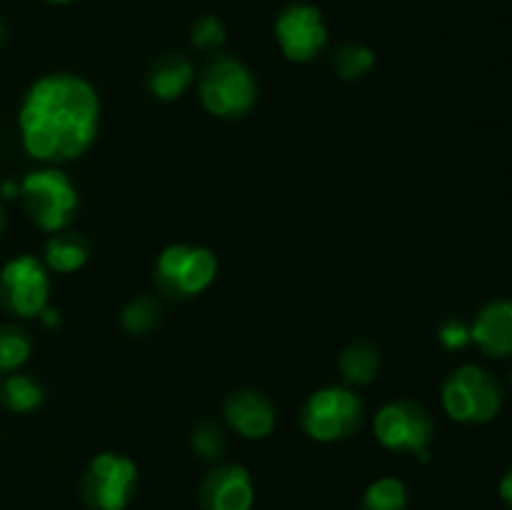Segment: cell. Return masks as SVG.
<instances>
[{
    "label": "cell",
    "mask_w": 512,
    "mask_h": 510,
    "mask_svg": "<svg viewBox=\"0 0 512 510\" xmlns=\"http://www.w3.org/2000/svg\"><path fill=\"white\" fill-rule=\"evenodd\" d=\"M98 123V93L73 73H50L35 80L18 113L23 148L43 163L80 158L93 145Z\"/></svg>",
    "instance_id": "6da1fadb"
},
{
    "label": "cell",
    "mask_w": 512,
    "mask_h": 510,
    "mask_svg": "<svg viewBox=\"0 0 512 510\" xmlns=\"http://www.w3.org/2000/svg\"><path fill=\"white\" fill-rule=\"evenodd\" d=\"M503 400V383L475 363L455 368L443 383V408L455 423H490Z\"/></svg>",
    "instance_id": "7a4b0ae2"
},
{
    "label": "cell",
    "mask_w": 512,
    "mask_h": 510,
    "mask_svg": "<svg viewBox=\"0 0 512 510\" xmlns=\"http://www.w3.org/2000/svg\"><path fill=\"white\" fill-rule=\"evenodd\" d=\"M20 198L28 218L45 233H60L78 213V190L58 168L30 170L20 183Z\"/></svg>",
    "instance_id": "3957f363"
},
{
    "label": "cell",
    "mask_w": 512,
    "mask_h": 510,
    "mask_svg": "<svg viewBox=\"0 0 512 510\" xmlns=\"http://www.w3.org/2000/svg\"><path fill=\"white\" fill-rule=\"evenodd\" d=\"M200 100L218 118H243L258 103V83L243 60L218 55L200 75Z\"/></svg>",
    "instance_id": "277c9868"
},
{
    "label": "cell",
    "mask_w": 512,
    "mask_h": 510,
    "mask_svg": "<svg viewBox=\"0 0 512 510\" xmlns=\"http://www.w3.org/2000/svg\"><path fill=\"white\" fill-rule=\"evenodd\" d=\"M375 438L393 453L428 460L435 438V420L425 405L415 400H393L375 415Z\"/></svg>",
    "instance_id": "5b68a950"
},
{
    "label": "cell",
    "mask_w": 512,
    "mask_h": 510,
    "mask_svg": "<svg viewBox=\"0 0 512 510\" xmlns=\"http://www.w3.org/2000/svg\"><path fill=\"white\" fill-rule=\"evenodd\" d=\"M363 420V403L358 395L343 385L320 388L305 400L300 423L303 430L318 443H335L360 428Z\"/></svg>",
    "instance_id": "8992f818"
},
{
    "label": "cell",
    "mask_w": 512,
    "mask_h": 510,
    "mask_svg": "<svg viewBox=\"0 0 512 510\" xmlns=\"http://www.w3.org/2000/svg\"><path fill=\"white\" fill-rule=\"evenodd\" d=\"M218 275V258L203 245L175 243L158 255L155 283L165 295L190 298L210 288Z\"/></svg>",
    "instance_id": "52a82bcc"
},
{
    "label": "cell",
    "mask_w": 512,
    "mask_h": 510,
    "mask_svg": "<svg viewBox=\"0 0 512 510\" xmlns=\"http://www.w3.org/2000/svg\"><path fill=\"white\" fill-rule=\"evenodd\" d=\"M138 490V465L120 453H100L85 468L80 493L90 510H125Z\"/></svg>",
    "instance_id": "ba28073f"
},
{
    "label": "cell",
    "mask_w": 512,
    "mask_h": 510,
    "mask_svg": "<svg viewBox=\"0 0 512 510\" xmlns=\"http://www.w3.org/2000/svg\"><path fill=\"white\" fill-rule=\"evenodd\" d=\"M50 275L35 255H18L0 270V305L18 318H40L48 308Z\"/></svg>",
    "instance_id": "9c48e42d"
},
{
    "label": "cell",
    "mask_w": 512,
    "mask_h": 510,
    "mask_svg": "<svg viewBox=\"0 0 512 510\" xmlns=\"http://www.w3.org/2000/svg\"><path fill=\"white\" fill-rule=\"evenodd\" d=\"M275 40L290 63H308L328 45V25L315 5L290 3L275 18Z\"/></svg>",
    "instance_id": "30bf717a"
},
{
    "label": "cell",
    "mask_w": 512,
    "mask_h": 510,
    "mask_svg": "<svg viewBox=\"0 0 512 510\" xmlns=\"http://www.w3.org/2000/svg\"><path fill=\"white\" fill-rule=\"evenodd\" d=\"M255 488L248 468L225 463L210 470L200 483L203 510H253Z\"/></svg>",
    "instance_id": "8fae6325"
},
{
    "label": "cell",
    "mask_w": 512,
    "mask_h": 510,
    "mask_svg": "<svg viewBox=\"0 0 512 510\" xmlns=\"http://www.w3.org/2000/svg\"><path fill=\"white\" fill-rule=\"evenodd\" d=\"M223 415L228 420L230 428L240 433L248 440L268 438L275 428V405L270 403L268 395L258 393V390H235L225 398Z\"/></svg>",
    "instance_id": "7c38bea8"
},
{
    "label": "cell",
    "mask_w": 512,
    "mask_h": 510,
    "mask_svg": "<svg viewBox=\"0 0 512 510\" xmlns=\"http://www.w3.org/2000/svg\"><path fill=\"white\" fill-rule=\"evenodd\" d=\"M470 340L490 358L512 355V300L498 298L478 310L470 325Z\"/></svg>",
    "instance_id": "4fadbf2b"
},
{
    "label": "cell",
    "mask_w": 512,
    "mask_h": 510,
    "mask_svg": "<svg viewBox=\"0 0 512 510\" xmlns=\"http://www.w3.org/2000/svg\"><path fill=\"white\" fill-rule=\"evenodd\" d=\"M195 70L185 55L170 53L155 60L148 73V90L158 100H178L193 85Z\"/></svg>",
    "instance_id": "5bb4252c"
},
{
    "label": "cell",
    "mask_w": 512,
    "mask_h": 510,
    "mask_svg": "<svg viewBox=\"0 0 512 510\" xmlns=\"http://www.w3.org/2000/svg\"><path fill=\"white\" fill-rule=\"evenodd\" d=\"M90 240L83 233H68L60 230L53 233L45 243V268L55 270V273H75L83 268L90 258Z\"/></svg>",
    "instance_id": "9a60e30c"
},
{
    "label": "cell",
    "mask_w": 512,
    "mask_h": 510,
    "mask_svg": "<svg viewBox=\"0 0 512 510\" xmlns=\"http://www.w3.org/2000/svg\"><path fill=\"white\" fill-rule=\"evenodd\" d=\"M340 373L348 385H370L380 373V348L368 338L353 340L340 355Z\"/></svg>",
    "instance_id": "2e32d148"
},
{
    "label": "cell",
    "mask_w": 512,
    "mask_h": 510,
    "mask_svg": "<svg viewBox=\"0 0 512 510\" xmlns=\"http://www.w3.org/2000/svg\"><path fill=\"white\" fill-rule=\"evenodd\" d=\"M0 398H3L5 408L13 413H30V410L40 408L43 403V388L35 378L23 373H13L5 378L3 388H0Z\"/></svg>",
    "instance_id": "e0dca14e"
},
{
    "label": "cell",
    "mask_w": 512,
    "mask_h": 510,
    "mask_svg": "<svg viewBox=\"0 0 512 510\" xmlns=\"http://www.w3.org/2000/svg\"><path fill=\"white\" fill-rule=\"evenodd\" d=\"M408 508V488L398 478H378L368 485L360 510H405Z\"/></svg>",
    "instance_id": "ac0fdd59"
},
{
    "label": "cell",
    "mask_w": 512,
    "mask_h": 510,
    "mask_svg": "<svg viewBox=\"0 0 512 510\" xmlns=\"http://www.w3.org/2000/svg\"><path fill=\"white\" fill-rule=\"evenodd\" d=\"M333 65L343 80H358L375 68V53L363 43H343L333 53Z\"/></svg>",
    "instance_id": "d6986e66"
},
{
    "label": "cell",
    "mask_w": 512,
    "mask_h": 510,
    "mask_svg": "<svg viewBox=\"0 0 512 510\" xmlns=\"http://www.w3.org/2000/svg\"><path fill=\"white\" fill-rule=\"evenodd\" d=\"M30 350H33V343L25 330L3 325L0 328V373H15L30 358Z\"/></svg>",
    "instance_id": "ffe728a7"
},
{
    "label": "cell",
    "mask_w": 512,
    "mask_h": 510,
    "mask_svg": "<svg viewBox=\"0 0 512 510\" xmlns=\"http://www.w3.org/2000/svg\"><path fill=\"white\" fill-rule=\"evenodd\" d=\"M160 303L153 295H138L123 310V328L130 335H145L158 325Z\"/></svg>",
    "instance_id": "44dd1931"
},
{
    "label": "cell",
    "mask_w": 512,
    "mask_h": 510,
    "mask_svg": "<svg viewBox=\"0 0 512 510\" xmlns=\"http://www.w3.org/2000/svg\"><path fill=\"white\" fill-rule=\"evenodd\" d=\"M190 445H193V450L203 460H218L225 455L228 438H225L223 428L218 423H213V420H200L193 428V435H190Z\"/></svg>",
    "instance_id": "7402d4cb"
},
{
    "label": "cell",
    "mask_w": 512,
    "mask_h": 510,
    "mask_svg": "<svg viewBox=\"0 0 512 510\" xmlns=\"http://www.w3.org/2000/svg\"><path fill=\"white\" fill-rule=\"evenodd\" d=\"M225 38H228V33H225V25L218 15H200L193 28H190V43L198 50H205V53L223 48Z\"/></svg>",
    "instance_id": "603a6c76"
},
{
    "label": "cell",
    "mask_w": 512,
    "mask_h": 510,
    "mask_svg": "<svg viewBox=\"0 0 512 510\" xmlns=\"http://www.w3.org/2000/svg\"><path fill=\"white\" fill-rule=\"evenodd\" d=\"M438 338L440 343H443V348L448 350H460L468 343H473V340H470V325L463 323L460 318L445 320L438 330Z\"/></svg>",
    "instance_id": "cb8c5ba5"
},
{
    "label": "cell",
    "mask_w": 512,
    "mask_h": 510,
    "mask_svg": "<svg viewBox=\"0 0 512 510\" xmlns=\"http://www.w3.org/2000/svg\"><path fill=\"white\" fill-rule=\"evenodd\" d=\"M498 490H500V498H503V503L512 510V465L508 470H505L503 478H500Z\"/></svg>",
    "instance_id": "d4e9b609"
},
{
    "label": "cell",
    "mask_w": 512,
    "mask_h": 510,
    "mask_svg": "<svg viewBox=\"0 0 512 510\" xmlns=\"http://www.w3.org/2000/svg\"><path fill=\"white\" fill-rule=\"evenodd\" d=\"M40 318H43L45 325H58L60 323V313H58V310H53V308H45L43 313H40Z\"/></svg>",
    "instance_id": "484cf974"
},
{
    "label": "cell",
    "mask_w": 512,
    "mask_h": 510,
    "mask_svg": "<svg viewBox=\"0 0 512 510\" xmlns=\"http://www.w3.org/2000/svg\"><path fill=\"white\" fill-rule=\"evenodd\" d=\"M5 43V23H3V18H0V45Z\"/></svg>",
    "instance_id": "4316f807"
},
{
    "label": "cell",
    "mask_w": 512,
    "mask_h": 510,
    "mask_svg": "<svg viewBox=\"0 0 512 510\" xmlns=\"http://www.w3.org/2000/svg\"><path fill=\"white\" fill-rule=\"evenodd\" d=\"M45 3H53V5H65V3H73V0H45Z\"/></svg>",
    "instance_id": "83f0119b"
},
{
    "label": "cell",
    "mask_w": 512,
    "mask_h": 510,
    "mask_svg": "<svg viewBox=\"0 0 512 510\" xmlns=\"http://www.w3.org/2000/svg\"><path fill=\"white\" fill-rule=\"evenodd\" d=\"M0 233H3V215H0Z\"/></svg>",
    "instance_id": "f1b7e54d"
},
{
    "label": "cell",
    "mask_w": 512,
    "mask_h": 510,
    "mask_svg": "<svg viewBox=\"0 0 512 510\" xmlns=\"http://www.w3.org/2000/svg\"><path fill=\"white\" fill-rule=\"evenodd\" d=\"M510 380H512V370H510Z\"/></svg>",
    "instance_id": "f546056e"
}]
</instances>
